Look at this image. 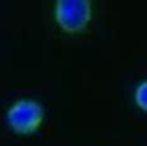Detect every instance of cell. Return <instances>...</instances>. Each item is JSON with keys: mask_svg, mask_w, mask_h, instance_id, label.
<instances>
[{"mask_svg": "<svg viewBox=\"0 0 147 146\" xmlns=\"http://www.w3.org/2000/svg\"><path fill=\"white\" fill-rule=\"evenodd\" d=\"M57 26L67 35H79L88 29L93 19L90 0H57L53 7Z\"/></svg>", "mask_w": 147, "mask_h": 146, "instance_id": "1", "label": "cell"}, {"mask_svg": "<svg viewBox=\"0 0 147 146\" xmlns=\"http://www.w3.org/2000/svg\"><path fill=\"white\" fill-rule=\"evenodd\" d=\"M45 121V109L38 100L22 98L14 102L6 112V123L20 136L37 132Z\"/></svg>", "mask_w": 147, "mask_h": 146, "instance_id": "2", "label": "cell"}, {"mask_svg": "<svg viewBox=\"0 0 147 146\" xmlns=\"http://www.w3.org/2000/svg\"><path fill=\"white\" fill-rule=\"evenodd\" d=\"M134 100L138 109L147 113V79L138 83L134 93Z\"/></svg>", "mask_w": 147, "mask_h": 146, "instance_id": "3", "label": "cell"}]
</instances>
